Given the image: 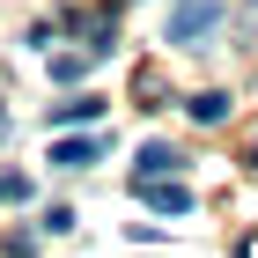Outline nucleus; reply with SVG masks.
Segmentation results:
<instances>
[{
	"label": "nucleus",
	"mask_w": 258,
	"mask_h": 258,
	"mask_svg": "<svg viewBox=\"0 0 258 258\" xmlns=\"http://www.w3.org/2000/svg\"><path fill=\"white\" fill-rule=\"evenodd\" d=\"M221 22V0H177V15H170V44H192V37H207Z\"/></svg>",
	"instance_id": "obj_1"
},
{
	"label": "nucleus",
	"mask_w": 258,
	"mask_h": 258,
	"mask_svg": "<svg viewBox=\"0 0 258 258\" xmlns=\"http://www.w3.org/2000/svg\"><path fill=\"white\" fill-rule=\"evenodd\" d=\"M133 192L155 207V214H192V192L184 184H162V177H133Z\"/></svg>",
	"instance_id": "obj_2"
},
{
	"label": "nucleus",
	"mask_w": 258,
	"mask_h": 258,
	"mask_svg": "<svg viewBox=\"0 0 258 258\" xmlns=\"http://www.w3.org/2000/svg\"><path fill=\"white\" fill-rule=\"evenodd\" d=\"M177 148H162V140H148V148H140V162H133V177H170V170H177Z\"/></svg>",
	"instance_id": "obj_3"
},
{
	"label": "nucleus",
	"mask_w": 258,
	"mask_h": 258,
	"mask_svg": "<svg viewBox=\"0 0 258 258\" xmlns=\"http://www.w3.org/2000/svg\"><path fill=\"white\" fill-rule=\"evenodd\" d=\"M103 118V96H74V103H52V125H96Z\"/></svg>",
	"instance_id": "obj_4"
},
{
	"label": "nucleus",
	"mask_w": 258,
	"mask_h": 258,
	"mask_svg": "<svg viewBox=\"0 0 258 258\" xmlns=\"http://www.w3.org/2000/svg\"><path fill=\"white\" fill-rule=\"evenodd\" d=\"M96 155H103V140H59V148H52V162H59V170H89Z\"/></svg>",
	"instance_id": "obj_5"
},
{
	"label": "nucleus",
	"mask_w": 258,
	"mask_h": 258,
	"mask_svg": "<svg viewBox=\"0 0 258 258\" xmlns=\"http://www.w3.org/2000/svg\"><path fill=\"white\" fill-rule=\"evenodd\" d=\"M184 111H192L199 125H221V118H229V96H221V89H207V96H192Z\"/></svg>",
	"instance_id": "obj_6"
},
{
	"label": "nucleus",
	"mask_w": 258,
	"mask_h": 258,
	"mask_svg": "<svg viewBox=\"0 0 258 258\" xmlns=\"http://www.w3.org/2000/svg\"><path fill=\"white\" fill-rule=\"evenodd\" d=\"M0 199H30V177L22 170H0Z\"/></svg>",
	"instance_id": "obj_7"
},
{
	"label": "nucleus",
	"mask_w": 258,
	"mask_h": 258,
	"mask_svg": "<svg viewBox=\"0 0 258 258\" xmlns=\"http://www.w3.org/2000/svg\"><path fill=\"white\" fill-rule=\"evenodd\" d=\"M243 155H251V170H258V133H251V148H243Z\"/></svg>",
	"instance_id": "obj_8"
}]
</instances>
